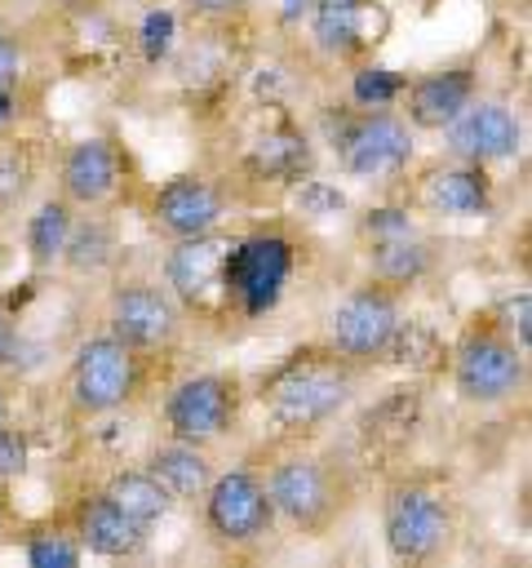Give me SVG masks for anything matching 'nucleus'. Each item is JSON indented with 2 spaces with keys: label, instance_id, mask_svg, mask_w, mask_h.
I'll list each match as a JSON object with an SVG mask.
<instances>
[{
  "label": "nucleus",
  "instance_id": "1",
  "mask_svg": "<svg viewBox=\"0 0 532 568\" xmlns=\"http://www.w3.org/2000/svg\"><path fill=\"white\" fill-rule=\"evenodd\" d=\"M368 373L372 368L346 359L328 342H306V346L288 351L284 359H275L248 395L257 399V408L275 435V448L310 444V439H324L328 426H337L346 417V408L355 404Z\"/></svg>",
  "mask_w": 532,
  "mask_h": 568
},
{
  "label": "nucleus",
  "instance_id": "2",
  "mask_svg": "<svg viewBox=\"0 0 532 568\" xmlns=\"http://www.w3.org/2000/svg\"><path fill=\"white\" fill-rule=\"evenodd\" d=\"M279 528L301 541L341 532L364 501V466L341 444H284L262 470Z\"/></svg>",
  "mask_w": 532,
  "mask_h": 568
},
{
  "label": "nucleus",
  "instance_id": "3",
  "mask_svg": "<svg viewBox=\"0 0 532 568\" xmlns=\"http://www.w3.org/2000/svg\"><path fill=\"white\" fill-rule=\"evenodd\" d=\"M461 532V497L448 470L412 466L381 488V541L395 564H434Z\"/></svg>",
  "mask_w": 532,
  "mask_h": 568
},
{
  "label": "nucleus",
  "instance_id": "4",
  "mask_svg": "<svg viewBox=\"0 0 532 568\" xmlns=\"http://www.w3.org/2000/svg\"><path fill=\"white\" fill-rule=\"evenodd\" d=\"M151 382V364H142L124 342H115L106 328L89 333L62 373L58 386V413L71 430H84L93 422H106L142 399Z\"/></svg>",
  "mask_w": 532,
  "mask_h": 568
},
{
  "label": "nucleus",
  "instance_id": "5",
  "mask_svg": "<svg viewBox=\"0 0 532 568\" xmlns=\"http://www.w3.org/2000/svg\"><path fill=\"white\" fill-rule=\"evenodd\" d=\"M528 355L532 351H523L488 306L474 311L461 324V333L452 342V359H448L457 399L470 408H501V404L523 399Z\"/></svg>",
  "mask_w": 532,
  "mask_h": 568
},
{
  "label": "nucleus",
  "instance_id": "6",
  "mask_svg": "<svg viewBox=\"0 0 532 568\" xmlns=\"http://www.w3.org/2000/svg\"><path fill=\"white\" fill-rule=\"evenodd\" d=\"M102 328L124 342L142 364L173 359L186 346L191 320L177 306V297L164 288L160 275H111V288L102 297Z\"/></svg>",
  "mask_w": 532,
  "mask_h": 568
},
{
  "label": "nucleus",
  "instance_id": "7",
  "mask_svg": "<svg viewBox=\"0 0 532 568\" xmlns=\"http://www.w3.org/2000/svg\"><path fill=\"white\" fill-rule=\"evenodd\" d=\"M324 142L337 169L355 182H390L412 164L417 133L395 106H355L341 102L324 124Z\"/></svg>",
  "mask_w": 532,
  "mask_h": 568
},
{
  "label": "nucleus",
  "instance_id": "8",
  "mask_svg": "<svg viewBox=\"0 0 532 568\" xmlns=\"http://www.w3.org/2000/svg\"><path fill=\"white\" fill-rule=\"evenodd\" d=\"M293 271H297V244L284 226H257L235 235L222 262V297L231 324H253L270 315L284 302Z\"/></svg>",
  "mask_w": 532,
  "mask_h": 568
},
{
  "label": "nucleus",
  "instance_id": "9",
  "mask_svg": "<svg viewBox=\"0 0 532 568\" xmlns=\"http://www.w3.org/2000/svg\"><path fill=\"white\" fill-rule=\"evenodd\" d=\"M195 506H200L204 541L222 555H262L279 537V519L262 484V470L248 462L217 470Z\"/></svg>",
  "mask_w": 532,
  "mask_h": 568
},
{
  "label": "nucleus",
  "instance_id": "10",
  "mask_svg": "<svg viewBox=\"0 0 532 568\" xmlns=\"http://www.w3.org/2000/svg\"><path fill=\"white\" fill-rule=\"evenodd\" d=\"M244 408H248V390L235 368H200V373L177 377L164 390L160 422H164V435L173 439L217 448L239 435Z\"/></svg>",
  "mask_w": 532,
  "mask_h": 568
},
{
  "label": "nucleus",
  "instance_id": "11",
  "mask_svg": "<svg viewBox=\"0 0 532 568\" xmlns=\"http://www.w3.org/2000/svg\"><path fill=\"white\" fill-rule=\"evenodd\" d=\"M408 320H403V293L377 284V280H355L328 311L324 320V337L332 351H341L346 359L377 368L395 355L399 337H403Z\"/></svg>",
  "mask_w": 532,
  "mask_h": 568
},
{
  "label": "nucleus",
  "instance_id": "12",
  "mask_svg": "<svg viewBox=\"0 0 532 568\" xmlns=\"http://www.w3.org/2000/svg\"><path fill=\"white\" fill-rule=\"evenodd\" d=\"M235 235H226L222 226L208 235H191V240H168L164 257H160V280L164 288L177 297V306L186 311L191 324H217L231 328L226 315V297H222V262Z\"/></svg>",
  "mask_w": 532,
  "mask_h": 568
},
{
  "label": "nucleus",
  "instance_id": "13",
  "mask_svg": "<svg viewBox=\"0 0 532 568\" xmlns=\"http://www.w3.org/2000/svg\"><path fill=\"white\" fill-rule=\"evenodd\" d=\"M474 98H479V53H457L403 80L395 106L412 124V133H443Z\"/></svg>",
  "mask_w": 532,
  "mask_h": 568
},
{
  "label": "nucleus",
  "instance_id": "14",
  "mask_svg": "<svg viewBox=\"0 0 532 568\" xmlns=\"http://www.w3.org/2000/svg\"><path fill=\"white\" fill-rule=\"evenodd\" d=\"M49 173H53V191L71 209H111L124 186V155H120L115 138L89 133V138H75L71 146H62L53 155Z\"/></svg>",
  "mask_w": 532,
  "mask_h": 568
},
{
  "label": "nucleus",
  "instance_id": "15",
  "mask_svg": "<svg viewBox=\"0 0 532 568\" xmlns=\"http://www.w3.org/2000/svg\"><path fill=\"white\" fill-rule=\"evenodd\" d=\"M226 213H231V195L208 173H173L146 200V222L164 240L208 235V231H217L226 222Z\"/></svg>",
  "mask_w": 532,
  "mask_h": 568
},
{
  "label": "nucleus",
  "instance_id": "16",
  "mask_svg": "<svg viewBox=\"0 0 532 568\" xmlns=\"http://www.w3.org/2000/svg\"><path fill=\"white\" fill-rule=\"evenodd\" d=\"M306 18L315 49L341 67L372 58V49L390 31V13L381 0H310Z\"/></svg>",
  "mask_w": 532,
  "mask_h": 568
},
{
  "label": "nucleus",
  "instance_id": "17",
  "mask_svg": "<svg viewBox=\"0 0 532 568\" xmlns=\"http://www.w3.org/2000/svg\"><path fill=\"white\" fill-rule=\"evenodd\" d=\"M523 151V120L497 102V98H474L448 129H443V155L461 164H510Z\"/></svg>",
  "mask_w": 532,
  "mask_h": 568
},
{
  "label": "nucleus",
  "instance_id": "18",
  "mask_svg": "<svg viewBox=\"0 0 532 568\" xmlns=\"http://www.w3.org/2000/svg\"><path fill=\"white\" fill-rule=\"evenodd\" d=\"M408 204L426 217H488L497 209V182L479 164L443 160L412 182Z\"/></svg>",
  "mask_w": 532,
  "mask_h": 568
},
{
  "label": "nucleus",
  "instance_id": "19",
  "mask_svg": "<svg viewBox=\"0 0 532 568\" xmlns=\"http://www.w3.org/2000/svg\"><path fill=\"white\" fill-rule=\"evenodd\" d=\"M66 528L75 532V541L84 546V555H98V559H137V555H146L151 532H155L151 524L124 515L102 488L98 493H84L71 506Z\"/></svg>",
  "mask_w": 532,
  "mask_h": 568
},
{
  "label": "nucleus",
  "instance_id": "20",
  "mask_svg": "<svg viewBox=\"0 0 532 568\" xmlns=\"http://www.w3.org/2000/svg\"><path fill=\"white\" fill-rule=\"evenodd\" d=\"M359 253H364V275L403 297L439 271V240H430L421 226L395 231L386 240H368L359 244Z\"/></svg>",
  "mask_w": 532,
  "mask_h": 568
},
{
  "label": "nucleus",
  "instance_id": "21",
  "mask_svg": "<svg viewBox=\"0 0 532 568\" xmlns=\"http://www.w3.org/2000/svg\"><path fill=\"white\" fill-rule=\"evenodd\" d=\"M120 248L124 240L106 209H75V222L66 231L53 271H66L75 280H111L120 271Z\"/></svg>",
  "mask_w": 532,
  "mask_h": 568
},
{
  "label": "nucleus",
  "instance_id": "22",
  "mask_svg": "<svg viewBox=\"0 0 532 568\" xmlns=\"http://www.w3.org/2000/svg\"><path fill=\"white\" fill-rule=\"evenodd\" d=\"M142 470L168 493L173 506H195L204 497V488L213 484L217 462H213V448H200V444H186V439L164 435L142 457Z\"/></svg>",
  "mask_w": 532,
  "mask_h": 568
},
{
  "label": "nucleus",
  "instance_id": "23",
  "mask_svg": "<svg viewBox=\"0 0 532 568\" xmlns=\"http://www.w3.org/2000/svg\"><path fill=\"white\" fill-rule=\"evenodd\" d=\"M49 169H53V151L44 146V138L0 129V217L22 213Z\"/></svg>",
  "mask_w": 532,
  "mask_h": 568
},
{
  "label": "nucleus",
  "instance_id": "24",
  "mask_svg": "<svg viewBox=\"0 0 532 568\" xmlns=\"http://www.w3.org/2000/svg\"><path fill=\"white\" fill-rule=\"evenodd\" d=\"M71 222H75V209L58 191H49L31 209H22V253H27L31 271H53L58 266V253L66 244Z\"/></svg>",
  "mask_w": 532,
  "mask_h": 568
},
{
  "label": "nucleus",
  "instance_id": "25",
  "mask_svg": "<svg viewBox=\"0 0 532 568\" xmlns=\"http://www.w3.org/2000/svg\"><path fill=\"white\" fill-rule=\"evenodd\" d=\"M102 493H106L124 515H133V519H142V524H151V528L173 510L168 493H164L142 466H120V470H111L106 484H102Z\"/></svg>",
  "mask_w": 532,
  "mask_h": 568
},
{
  "label": "nucleus",
  "instance_id": "26",
  "mask_svg": "<svg viewBox=\"0 0 532 568\" xmlns=\"http://www.w3.org/2000/svg\"><path fill=\"white\" fill-rule=\"evenodd\" d=\"M403 80H408V75H399V71H390V67L364 58V62H355V71H350L346 102H355V106H395L399 93H403Z\"/></svg>",
  "mask_w": 532,
  "mask_h": 568
},
{
  "label": "nucleus",
  "instance_id": "27",
  "mask_svg": "<svg viewBox=\"0 0 532 568\" xmlns=\"http://www.w3.org/2000/svg\"><path fill=\"white\" fill-rule=\"evenodd\" d=\"M22 559L31 568H75L84 559V546L75 541L71 528H40V532H27Z\"/></svg>",
  "mask_w": 532,
  "mask_h": 568
},
{
  "label": "nucleus",
  "instance_id": "28",
  "mask_svg": "<svg viewBox=\"0 0 532 568\" xmlns=\"http://www.w3.org/2000/svg\"><path fill=\"white\" fill-rule=\"evenodd\" d=\"M293 209L301 217H337V213H346V195L332 182L306 173V178L293 182Z\"/></svg>",
  "mask_w": 532,
  "mask_h": 568
},
{
  "label": "nucleus",
  "instance_id": "29",
  "mask_svg": "<svg viewBox=\"0 0 532 568\" xmlns=\"http://www.w3.org/2000/svg\"><path fill=\"white\" fill-rule=\"evenodd\" d=\"M488 311L501 320V328H505V333H510V337H514L523 351H532V293H528V288L497 297Z\"/></svg>",
  "mask_w": 532,
  "mask_h": 568
},
{
  "label": "nucleus",
  "instance_id": "30",
  "mask_svg": "<svg viewBox=\"0 0 532 568\" xmlns=\"http://www.w3.org/2000/svg\"><path fill=\"white\" fill-rule=\"evenodd\" d=\"M27 58H31L27 36H22V31H18L9 18H0V89H13V84L22 80Z\"/></svg>",
  "mask_w": 532,
  "mask_h": 568
},
{
  "label": "nucleus",
  "instance_id": "31",
  "mask_svg": "<svg viewBox=\"0 0 532 568\" xmlns=\"http://www.w3.org/2000/svg\"><path fill=\"white\" fill-rule=\"evenodd\" d=\"M22 364H27V333H22V324L13 320V311L0 306V382L18 377Z\"/></svg>",
  "mask_w": 532,
  "mask_h": 568
},
{
  "label": "nucleus",
  "instance_id": "32",
  "mask_svg": "<svg viewBox=\"0 0 532 568\" xmlns=\"http://www.w3.org/2000/svg\"><path fill=\"white\" fill-rule=\"evenodd\" d=\"M27 466V435L13 422H0V479L22 475Z\"/></svg>",
  "mask_w": 532,
  "mask_h": 568
},
{
  "label": "nucleus",
  "instance_id": "33",
  "mask_svg": "<svg viewBox=\"0 0 532 568\" xmlns=\"http://www.w3.org/2000/svg\"><path fill=\"white\" fill-rule=\"evenodd\" d=\"M253 0H186V13L200 22H235L239 13H248Z\"/></svg>",
  "mask_w": 532,
  "mask_h": 568
},
{
  "label": "nucleus",
  "instance_id": "34",
  "mask_svg": "<svg viewBox=\"0 0 532 568\" xmlns=\"http://www.w3.org/2000/svg\"><path fill=\"white\" fill-rule=\"evenodd\" d=\"M53 9H62V13H93L98 4H106V0H49Z\"/></svg>",
  "mask_w": 532,
  "mask_h": 568
},
{
  "label": "nucleus",
  "instance_id": "35",
  "mask_svg": "<svg viewBox=\"0 0 532 568\" xmlns=\"http://www.w3.org/2000/svg\"><path fill=\"white\" fill-rule=\"evenodd\" d=\"M0 422H13V395H9V382H0Z\"/></svg>",
  "mask_w": 532,
  "mask_h": 568
}]
</instances>
